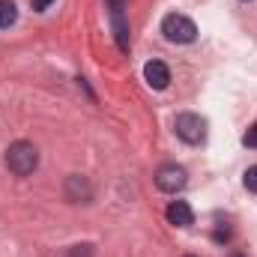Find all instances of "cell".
Returning <instances> with one entry per match:
<instances>
[{"label":"cell","mask_w":257,"mask_h":257,"mask_svg":"<svg viewBox=\"0 0 257 257\" xmlns=\"http://www.w3.org/2000/svg\"><path fill=\"white\" fill-rule=\"evenodd\" d=\"M51 3H54V0H33V9H36V12H45Z\"/></svg>","instance_id":"cell-12"},{"label":"cell","mask_w":257,"mask_h":257,"mask_svg":"<svg viewBox=\"0 0 257 257\" xmlns=\"http://www.w3.org/2000/svg\"><path fill=\"white\" fill-rule=\"evenodd\" d=\"M111 24H114V36H117V45L128 51V21L123 15V9H114L111 12Z\"/></svg>","instance_id":"cell-7"},{"label":"cell","mask_w":257,"mask_h":257,"mask_svg":"<svg viewBox=\"0 0 257 257\" xmlns=\"http://www.w3.org/2000/svg\"><path fill=\"white\" fill-rule=\"evenodd\" d=\"M186 257H194V254H186Z\"/></svg>","instance_id":"cell-15"},{"label":"cell","mask_w":257,"mask_h":257,"mask_svg":"<svg viewBox=\"0 0 257 257\" xmlns=\"http://www.w3.org/2000/svg\"><path fill=\"white\" fill-rule=\"evenodd\" d=\"M162 33H165L168 42L189 45V42H194V36H197V27H194L192 18H186V15H180V12H171V15L162 18Z\"/></svg>","instance_id":"cell-2"},{"label":"cell","mask_w":257,"mask_h":257,"mask_svg":"<svg viewBox=\"0 0 257 257\" xmlns=\"http://www.w3.org/2000/svg\"><path fill=\"white\" fill-rule=\"evenodd\" d=\"M242 144H245V147H251V150H257V123L242 135Z\"/></svg>","instance_id":"cell-10"},{"label":"cell","mask_w":257,"mask_h":257,"mask_svg":"<svg viewBox=\"0 0 257 257\" xmlns=\"http://www.w3.org/2000/svg\"><path fill=\"white\" fill-rule=\"evenodd\" d=\"M6 168H9V174H15V177H30V174L39 168V150H36L30 141H15V144L6 150Z\"/></svg>","instance_id":"cell-1"},{"label":"cell","mask_w":257,"mask_h":257,"mask_svg":"<svg viewBox=\"0 0 257 257\" xmlns=\"http://www.w3.org/2000/svg\"><path fill=\"white\" fill-rule=\"evenodd\" d=\"M108 6H111V12H114V9H123V6H126V0H108Z\"/></svg>","instance_id":"cell-13"},{"label":"cell","mask_w":257,"mask_h":257,"mask_svg":"<svg viewBox=\"0 0 257 257\" xmlns=\"http://www.w3.org/2000/svg\"><path fill=\"white\" fill-rule=\"evenodd\" d=\"M230 257H242V254H230Z\"/></svg>","instance_id":"cell-14"},{"label":"cell","mask_w":257,"mask_h":257,"mask_svg":"<svg viewBox=\"0 0 257 257\" xmlns=\"http://www.w3.org/2000/svg\"><path fill=\"white\" fill-rule=\"evenodd\" d=\"M186 183H189V174L183 165H162L156 171V186L165 194H177L180 189H186Z\"/></svg>","instance_id":"cell-4"},{"label":"cell","mask_w":257,"mask_h":257,"mask_svg":"<svg viewBox=\"0 0 257 257\" xmlns=\"http://www.w3.org/2000/svg\"><path fill=\"white\" fill-rule=\"evenodd\" d=\"M15 18H18L15 3H12V0H0V30L12 27V24H15Z\"/></svg>","instance_id":"cell-8"},{"label":"cell","mask_w":257,"mask_h":257,"mask_svg":"<svg viewBox=\"0 0 257 257\" xmlns=\"http://www.w3.org/2000/svg\"><path fill=\"white\" fill-rule=\"evenodd\" d=\"M144 78H147V84L153 90H165L171 84V69L162 63V60H150V63L144 66Z\"/></svg>","instance_id":"cell-5"},{"label":"cell","mask_w":257,"mask_h":257,"mask_svg":"<svg viewBox=\"0 0 257 257\" xmlns=\"http://www.w3.org/2000/svg\"><path fill=\"white\" fill-rule=\"evenodd\" d=\"M69 257H90V245H75Z\"/></svg>","instance_id":"cell-11"},{"label":"cell","mask_w":257,"mask_h":257,"mask_svg":"<svg viewBox=\"0 0 257 257\" xmlns=\"http://www.w3.org/2000/svg\"><path fill=\"white\" fill-rule=\"evenodd\" d=\"M165 215H168V221H171L174 227H189V224H194V212L186 200H174Z\"/></svg>","instance_id":"cell-6"},{"label":"cell","mask_w":257,"mask_h":257,"mask_svg":"<svg viewBox=\"0 0 257 257\" xmlns=\"http://www.w3.org/2000/svg\"><path fill=\"white\" fill-rule=\"evenodd\" d=\"M242 183H245V189H248V192H254V194H257V165H254V168H248V171H245Z\"/></svg>","instance_id":"cell-9"},{"label":"cell","mask_w":257,"mask_h":257,"mask_svg":"<svg viewBox=\"0 0 257 257\" xmlns=\"http://www.w3.org/2000/svg\"><path fill=\"white\" fill-rule=\"evenodd\" d=\"M174 128H177V135H180L186 144H203V141H206V120H203L200 114H192V111L177 114Z\"/></svg>","instance_id":"cell-3"}]
</instances>
